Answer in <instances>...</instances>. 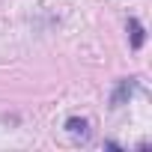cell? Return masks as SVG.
Here are the masks:
<instances>
[{
	"mask_svg": "<svg viewBox=\"0 0 152 152\" xmlns=\"http://www.w3.org/2000/svg\"><path fill=\"white\" fill-rule=\"evenodd\" d=\"M66 134H69L75 143H87V140H90V119H84V116H69V119H66Z\"/></svg>",
	"mask_w": 152,
	"mask_h": 152,
	"instance_id": "obj_1",
	"label": "cell"
},
{
	"mask_svg": "<svg viewBox=\"0 0 152 152\" xmlns=\"http://www.w3.org/2000/svg\"><path fill=\"white\" fill-rule=\"evenodd\" d=\"M134 87H137V81H134V78H125V81H119V84H116V90H113V96H110V107H122V104L131 99Z\"/></svg>",
	"mask_w": 152,
	"mask_h": 152,
	"instance_id": "obj_2",
	"label": "cell"
},
{
	"mask_svg": "<svg viewBox=\"0 0 152 152\" xmlns=\"http://www.w3.org/2000/svg\"><path fill=\"white\" fill-rule=\"evenodd\" d=\"M128 33H131V48H134V51L143 48V42H146V30H143V24H140L137 18H128Z\"/></svg>",
	"mask_w": 152,
	"mask_h": 152,
	"instance_id": "obj_3",
	"label": "cell"
}]
</instances>
